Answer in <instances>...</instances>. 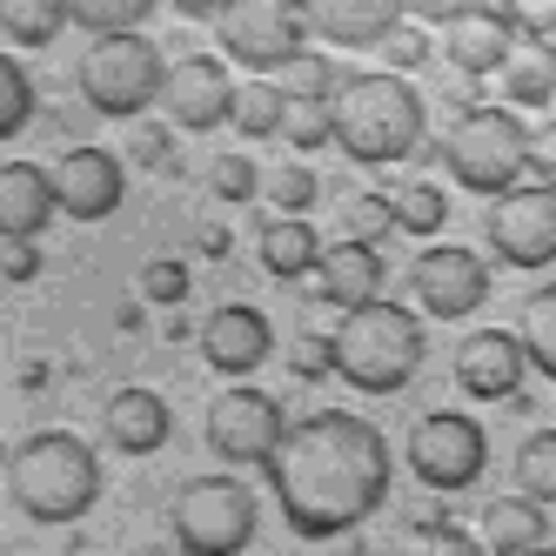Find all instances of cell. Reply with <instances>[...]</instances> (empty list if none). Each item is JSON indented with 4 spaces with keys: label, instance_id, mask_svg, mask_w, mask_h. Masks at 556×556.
I'll use <instances>...</instances> for the list:
<instances>
[{
    "label": "cell",
    "instance_id": "39",
    "mask_svg": "<svg viewBox=\"0 0 556 556\" xmlns=\"http://www.w3.org/2000/svg\"><path fill=\"white\" fill-rule=\"evenodd\" d=\"M141 295H148L154 308H181V302H188V262L154 255V262L141 268Z\"/></svg>",
    "mask_w": 556,
    "mask_h": 556
},
{
    "label": "cell",
    "instance_id": "35",
    "mask_svg": "<svg viewBox=\"0 0 556 556\" xmlns=\"http://www.w3.org/2000/svg\"><path fill=\"white\" fill-rule=\"evenodd\" d=\"M208 188H215V202L228 208H242L262 194V168L249 162V154H215V168H208Z\"/></svg>",
    "mask_w": 556,
    "mask_h": 556
},
{
    "label": "cell",
    "instance_id": "36",
    "mask_svg": "<svg viewBox=\"0 0 556 556\" xmlns=\"http://www.w3.org/2000/svg\"><path fill=\"white\" fill-rule=\"evenodd\" d=\"M262 194H268L275 215H308V202H315V175H308V162H282V168L262 181Z\"/></svg>",
    "mask_w": 556,
    "mask_h": 556
},
{
    "label": "cell",
    "instance_id": "28",
    "mask_svg": "<svg viewBox=\"0 0 556 556\" xmlns=\"http://www.w3.org/2000/svg\"><path fill=\"white\" fill-rule=\"evenodd\" d=\"M516 336H523L530 369H543V376L556 382V282L523 302V329H516Z\"/></svg>",
    "mask_w": 556,
    "mask_h": 556
},
{
    "label": "cell",
    "instance_id": "2",
    "mask_svg": "<svg viewBox=\"0 0 556 556\" xmlns=\"http://www.w3.org/2000/svg\"><path fill=\"white\" fill-rule=\"evenodd\" d=\"M336 114V148L355 168H395L422 148V94L403 74H342V88L329 94Z\"/></svg>",
    "mask_w": 556,
    "mask_h": 556
},
{
    "label": "cell",
    "instance_id": "19",
    "mask_svg": "<svg viewBox=\"0 0 556 556\" xmlns=\"http://www.w3.org/2000/svg\"><path fill=\"white\" fill-rule=\"evenodd\" d=\"M61 215L54 202V175L34 162L0 168V242H41V228Z\"/></svg>",
    "mask_w": 556,
    "mask_h": 556
},
{
    "label": "cell",
    "instance_id": "1",
    "mask_svg": "<svg viewBox=\"0 0 556 556\" xmlns=\"http://www.w3.org/2000/svg\"><path fill=\"white\" fill-rule=\"evenodd\" d=\"M389 435L349 409H315L289 422L282 450L268 456V490L282 523L302 543H329L389 503Z\"/></svg>",
    "mask_w": 556,
    "mask_h": 556
},
{
    "label": "cell",
    "instance_id": "21",
    "mask_svg": "<svg viewBox=\"0 0 556 556\" xmlns=\"http://www.w3.org/2000/svg\"><path fill=\"white\" fill-rule=\"evenodd\" d=\"M315 289H323V302L336 315L363 308V302L382 295V255L363 249V242H336V249H323V262H315Z\"/></svg>",
    "mask_w": 556,
    "mask_h": 556
},
{
    "label": "cell",
    "instance_id": "48",
    "mask_svg": "<svg viewBox=\"0 0 556 556\" xmlns=\"http://www.w3.org/2000/svg\"><path fill=\"white\" fill-rule=\"evenodd\" d=\"M530 556H556V549H549V543H543V549H530Z\"/></svg>",
    "mask_w": 556,
    "mask_h": 556
},
{
    "label": "cell",
    "instance_id": "10",
    "mask_svg": "<svg viewBox=\"0 0 556 556\" xmlns=\"http://www.w3.org/2000/svg\"><path fill=\"white\" fill-rule=\"evenodd\" d=\"M282 435H289V416H282V403H275L268 389L235 382L208 403V450L228 469H255V463L268 469V456L282 450Z\"/></svg>",
    "mask_w": 556,
    "mask_h": 556
},
{
    "label": "cell",
    "instance_id": "8",
    "mask_svg": "<svg viewBox=\"0 0 556 556\" xmlns=\"http://www.w3.org/2000/svg\"><path fill=\"white\" fill-rule=\"evenodd\" d=\"M403 456H409V476L429 496H456V490H469L476 476L490 469V435H483V422L463 416V409H429L409 429Z\"/></svg>",
    "mask_w": 556,
    "mask_h": 556
},
{
    "label": "cell",
    "instance_id": "47",
    "mask_svg": "<svg viewBox=\"0 0 556 556\" xmlns=\"http://www.w3.org/2000/svg\"><path fill=\"white\" fill-rule=\"evenodd\" d=\"M0 556H41V549H34V543H8V549H0Z\"/></svg>",
    "mask_w": 556,
    "mask_h": 556
},
{
    "label": "cell",
    "instance_id": "12",
    "mask_svg": "<svg viewBox=\"0 0 556 556\" xmlns=\"http://www.w3.org/2000/svg\"><path fill=\"white\" fill-rule=\"evenodd\" d=\"M409 289L422 302V315H435V323H463V315H476L490 302V268L476 249H443V242H429L409 268Z\"/></svg>",
    "mask_w": 556,
    "mask_h": 556
},
{
    "label": "cell",
    "instance_id": "4",
    "mask_svg": "<svg viewBox=\"0 0 556 556\" xmlns=\"http://www.w3.org/2000/svg\"><path fill=\"white\" fill-rule=\"evenodd\" d=\"M8 496L27 523H81L101 496V456L67 429H41L8 456Z\"/></svg>",
    "mask_w": 556,
    "mask_h": 556
},
{
    "label": "cell",
    "instance_id": "38",
    "mask_svg": "<svg viewBox=\"0 0 556 556\" xmlns=\"http://www.w3.org/2000/svg\"><path fill=\"white\" fill-rule=\"evenodd\" d=\"M128 154H135V162H148L154 175H175L181 168L175 162V135L162 122H148V114H135V122H128Z\"/></svg>",
    "mask_w": 556,
    "mask_h": 556
},
{
    "label": "cell",
    "instance_id": "13",
    "mask_svg": "<svg viewBox=\"0 0 556 556\" xmlns=\"http://www.w3.org/2000/svg\"><path fill=\"white\" fill-rule=\"evenodd\" d=\"M122 194H128V168H122L114 148L81 141V148H67L54 162V202L74 222H108L114 208H122Z\"/></svg>",
    "mask_w": 556,
    "mask_h": 556
},
{
    "label": "cell",
    "instance_id": "6",
    "mask_svg": "<svg viewBox=\"0 0 556 556\" xmlns=\"http://www.w3.org/2000/svg\"><path fill=\"white\" fill-rule=\"evenodd\" d=\"M162 81H168V61H162V48H154L141 27L94 34L81 67H74L81 101L94 114H108V122H135V114H148L154 101H162Z\"/></svg>",
    "mask_w": 556,
    "mask_h": 556
},
{
    "label": "cell",
    "instance_id": "41",
    "mask_svg": "<svg viewBox=\"0 0 556 556\" xmlns=\"http://www.w3.org/2000/svg\"><path fill=\"white\" fill-rule=\"evenodd\" d=\"M530 181H543V188H556V122H543V128H530Z\"/></svg>",
    "mask_w": 556,
    "mask_h": 556
},
{
    "label": "cell",
    "instance_id": "42",
    "mask_svg": "<svg viewBox=\"0 0 556 556\" xmlns=\"http://www.w3.org/2000/svg\"><path fill=\"white\" fill-rule=\"evenodd\" d=\"M0 275H8V282H34V275H41V242H8L0 249Z\"/></svg>",
    "mask_w": 556,
    "mask_h": 556
},
{
    "label": "cell",
    "instance_id": "14",
    "mask_svg": "<svg viewBox=\"0 0 556 556\" xmlns=\"http://www.w3.org/2000/svg\"><path fill=\"white\" fill-rule=\"evenodd\" d=\"M162 108H168V122L181 135H208L228 122V108H235V81H228V61L222 54H181L168 67V81H162Z\"/></svg>",
    "mask_w": 556,
    "mask_h": 556
},
{
    "label": "cell",
    "instance_id": "17",
    "mask_svg": "<svg viewBox=\"0 0 556 556\" xmlns=\"http://www.w3.org/2000/svg\"><path fill=\"white\" fill-rule=\"evenodd\" d=\"M202 355H208L215 376H255L275 355V323L255 302H222L202 323Z\"/></svg>",
    "mask_w": 556,
    "mask_h": 556
},
{
    "label": "cell",
    "instance_id": "33",
    "mask_svg": "<svg viewBox=\"0 0 556 556\" xmlns=\"http://www.w3.org/2000/svg\"><path fill=\"white\" fill-rule=\"evenodd\" d=\"M34 122V81L14 54H0V141H14Z\"/></svg>",
    "mask_w": 556,
    "mask_h": 556
},
{
    "label": "cell",
    "instance_id": "18",
    "mask_svg": "<svg viewBox=\"0 0 556 556\" xmlns=\"http://www.w3.org/2000/svg\"><path fill=\"white\" fill-rule=\"evenodd\" d=\"M308 34L329 48H382L395 21H409L403 0H302Z\"/></svg>",
    "mask_w": 556,
    "mask_h": 556
},
{
    "label": "cell",
    "instance_id": "20",
    "mask_svg": "<svg viewBox=\"0 0 556 556\" xmlns=\"http://www.w3.org/2000/svg\"><path fill=\"white\" fill-rule=\"evenodd\" d=\"M101 429H108V443L122 456H154V450H168L175 416H168V403L154 389H114L108 409H101Z\"/></svg>",
    "mask_w": 556,
    "mask_h": 556
},
{
    "label": "cell",
    "instance_id": "37",
    "mask_svg": "<svg viewBox=\"0 0 556 556\" xmlns=\"http://www.w3.org/2000/svg\"><path fill=\"white\" fill-rule=\"evenodd\" d=\"M429 54H435V41H429L422 21H395V27L382 34V61H389V74H416Z\"/></svg>",
    "mask_w": 556,
    "mask_h": 556
},
{
    "label": "cell",
    "instance_id": "46",
    "mask_svg": "<svg viewBox=\"0 0 556 556\" xmlns=\"http://www.w3.org/2000/svg\"><path fill=\"white\" fill-rule=\"evenodd\" d=\"M409 530H422V536H435V530H450V509H443V503H422V509L409 516Z\"/></svg>",
    "mask_w": 556,
    "mask_h": 556
},
{
    "label": "cell",
    "instance_id": "30",
    "mask_svg": "<svg viewBox=\"0 0 556 556\" xmlns=\"http://www.w3.org/2000/svg\"><path fill=\"white\" fill-rule=\"evenodd\" d=\"M382 235H395V202L389 194H349L342 202V242L382 249Z\"/></svg>",
    "mask_w": 556,
    "mask_h": 556
},
{
    "label": "cell",
    "instance_id": "32",
    "mask_svg": "<svg viewBox=\"0 0 556 556\" xmlns=\"http://www.w3.org/2000/svg\"><path fill=\"white\" fill-rule=\"evenodd\" d=\"M336 88H342V67H336L329 54H308V48H302V54L282 67V94H289V101H329Z\"/></svg>",
    "mask_w": 556,
    "mask_h": 556
},
{
    "label": "cell",
    "instance_id": "45",
    "mask_svg": "<svg viewBox=\"0 0 556 556\" xmlns=\"http://www.w3.org/2000/svg\"><path fill=\"white\" fill-rule=\"evenodd\" d=\"M168 8H175L181 21H222V8H228V0H168Z\"/></svg>",
    "mask_w": 556,
    "mask_h": 556
},
{
    "label": "cell",
    "instance_id": "34",
    "mask_svg": "<svg viewBox=\"0 0 556 556\" xmlns=\"http://www.w3.org/2000/svg\"><path fill=\"white\" fill-rule=\"evenodd\" d=\"M282 135H289V148H302V154L329 148V141H336V114H329V101H289V108H282Z\"/></svg>",
    "mask_w": 556,
    "mask_h": 556
},
{
    "label": "cell",
    "instance_id": "27",
    "mask_svg": "<svg viewBox=\"0 0 556 556\" xmlns=\"http://www.w3.org/2000/svg\"><path fill=\"white\" fill-rule=\"evenodd\" d=\"M389 202H395V228H403V235H435L450 222V194L435 181H395Z\"/></svg>",
    "mask_w": 556,
    "mask_h": 556
},
{
    "label": "cell",
    "instance_id": "5",
    "mask_svg": "<svg viewBox=\"0 0 556 556\" xmlns=\"http://www.w3.org/2000/svg\"><path fill=\"white\" fill-rule=\"evenodd\" d=\"M435 162H450V181L483 194V202H496V194H509L516 181L530 175V128L516 108H463L450 135L435 141Z\"/></svg>",
    "mask_w": 556,
    "mask_h": 556
},
{
    "label": "cell",
    "instance_id": "3",
    "mask_svg": "<svg viewBox=\"0 0 556 556\" xmlns=\"http://www.w3.org/2000/svg\"><path fill=\"white\" fill-rule=\"evenodd\" d=\"M422 323L403 302H363L329 329V376H342L363 395H403L422 369Z\"/></svg>",
    "mask_w": 556,
    "mask_h": 556
},
{
    "label": "cell",
    "instance_id": "23",
    "mask_svg": "<svg viewBox=\"0 0 556 556\" xmlns=\"http://www.w3.org/2000/svg\"><path fill=\"white\" fill-rule=\"evenodd\" d=\"M255 255H262V268L275 275V282H308L315 262H323V242H315V228L302 215H275L255 235Z\"/></svg>",
    "mask_w": 556,
    "mask_h": 556
},
{
    "label": "cell",
    "instance_id": "40",
    "mask_svg": "<svg viewBox=\"0 0 556 556\" xmlns=\"http://www.w3.org/2000/svg\"><path fill=\"white\" fill-rule=\"evenodd\" d=\"M516 41H556V0H503Z\"/></svg>",
    "mask_w": 556,
    "mask_h": 556
},
{
    "label": "cell",
    "instance_id": "29",
    "mask_svg": "<svg viewBox=\"0 0 556 556\" xmlns=\"http://www.w3.org/2000/svg\"><path fill=\"white\" fill-rule=\"evenodd\" d=\"M516 483H523L530 503L556 509V429H536L523 450H516Z\"/></svg>",
    "mask_w": 556,
    "mask_h": 556
},
{
    "label": "cell",
    "instance_id": "9",
    "mask_svg": "<svg viewBox=\"0 0 556 556\" xmlns=\"http://www.w3.org/2000/svg\"><path fill=\"white\" fill-rule=\"evenodd\" d=\"M215 41L222 54H235V67L282 74L308 48V14H302V0H228L215 21Z\"/></svg>",
    "mask_w": 556,
    "mask_h": 556
},
{
    "label": "cell",
    "instance_id": "31",
    "mask_svg": "<svg viewBox=\"0 0 556 556\" xmlns=\"http://www.w3.org/2000/svg\"><path fill=\"white\" fill-rule=\"evenodd\" d=\"M154 8H162V0H67V21H81L88 34H128Z\"/></svg>",
    "mask_w": 556,
    "mask_h": 556
},
{
    "label": "cell",
    "instance_id": "24",
    "mask_svg": "<svg viewBox=\"0 0 556 556\" xmlns=\"http://www.w3.org/2000/svg\"><path fill=\"white\" fill-rule=\"evenodd\" d=\"M503 74V101L509 108H549L556 101V48L549 41H516Z\"/></svg>",
    "mask_w": 556,
    "mask_h": 556
},
{
    "label": "cell",
    "instance_id": "16",
    "mask_svg": "<svg viewBox=\"0 0 556 556\" xmlns=\"http://www.w3.org/2000/svg\"><path fill=\"white\" fill-rule=\"evenodd\" d=\"M530 376V355L523 336H503V329H476L456 342V389L476 395V403H509Z\"/></svg>",
    "mask_w": 556,
    "mask_h": 556
},
{
    "label": "cell",
    "instance_id": "7",
    "mask_svg": "<svg viewBox=\"0 0 556 556\" xmlns=\"http://www.w3.org/2000/svg\"><path fill=\"white\" fill-rule=\"evenodd\" d=\"M168 530L188 556H242L255 543V490L235 476H194L168 509Z\"/></svg>",
    "mask_w": 556,
    "mask_h": 556
},
{
    "label": "cell",
    "instance_id": "26",
    "mask_svg": "<svg viewBox=\"0 0 556 556\" xmlns=\"http://www.w3.org/2000/svg\"><path fill=\"white\" fill-rule=\"evenodd\" d=\"M282 108H289V94H282V81H242L235 88V108H228V122H235V135H249V141H268V135H282Z\"/></svg>",
    "mask_w": 556,
    "mask_h": 556
},
{
    "label": "cell",
    "instance_id": "15",
    "mask_svg": "<svg viewBox=\"0 0 556 556\" xmlns=\"http://www.w3.org/2000/svg\"><path fill=\"white\" fill-rule=\"evenodd\" d=\"M509 48H516V27L503 14V0H469L463 14H450L435 27V54H443L456 74H476V81L496 74L509 61Z\"/></svg>",
    "mask_w": 556,
    "mask_h": 556
},
{
    "label": "cell",
    "instance_id": "44",
    "mask_svg": "<svg viewBox=\"0 0 556 556\" xmlns=\"http://www.w3.org/2000/svg\"><path fill=\"white\" fill-rule=\"evenodd\" d=\"M403 8H409V21H422V27H443L450 14L469 8V0H403Z\"/></svg>",
    "mask_w": 556,
    "mask_h": 556
},
{
    "label": "cell",
    "instance_id": "43",
    "mask_svg": "<svg viewBox=\"0 0 556 556\" xmlns=\"http://www.w3.org/2000/svg\"><path fill=\"white\" fill-rule=\"evenodd\" d=\"M429 556H490V549H483V536H476V530H456L450 523V530L429 536Z\"/></svg>",
    "mask_w": 556,
    "mask_h": 556
},
{
    "label": "cell",
    "instance_id": "11",
    "mask_svg": "<svg viewBox=\"0 0 556 556\" xmlns=\"http://www.w3.org/2000/svg\"><path fill=\"white\" fill-rule=\"evenodd\" d=\"M483 235H490V249L503 255V268H549L556 262V188L516 181L509 194L490 202Z\"/></svg>",
    "mask_w": 556,
    "mask_h": 556
},
{
    "label": "cell",
    "instance_id": "25",
    "mask_svg": "<svg viewBox=\"0 0 556 556\" xmlns=\"http://www.w3.org/2000/svg\"><path fill=\"white\" fill-rule=\"evenodd\" d=\"M67 27V0H0V34L14 48H48Z\"/></svg>",
    "mask_w": 556,
    "mask_h": 556
},
{
    "label": "cell",
    "instance_id": "22",
    "mask_svg": "<svg viewBox=\"0 0 556 556\" xmlns=\"http://www.w3.org/2000/svg\"><path fill=\"white\" fill-rule=\"evenodd\" d=\"M476 536H483L490 556H530V549H543V536H549V509L530 503L523 490H516V496H496V503L483 509V523H476Z\"/></svg>",
    "mask_w": 556,
    "mask_h": 556
}]
</instances>
